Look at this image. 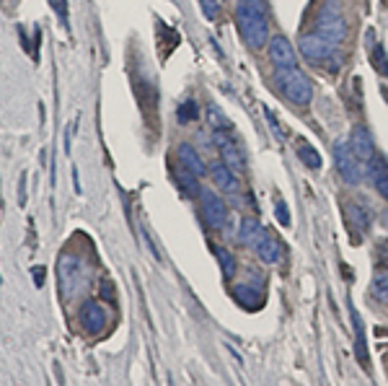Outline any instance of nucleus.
I'll use <instances>...</instances> for the list:
<instances>
[{
    "mask_svg": "<svg viewBox=\"0 0 388 386\" xmlns=\"http://www.w3.org/2000/svg\"><path fill=\"white\" fill-rule=\"evenodd\" d=\"M373 295L378 298V301H388V275H375Z\"/></svg>",
    "mask_w": 388,
    "mask_h": 386,
    "instance_id": "obj_21",
    "label": "nucleus"
},
{
    "mask_svg": "<svg viewBox=\"0 0 388 386\" xmlns=\"http://www.w3.org/2000/svg\"><path fill=\"white\" fill-rule=\"evenodd\" d=\"M251 246H254L256 257H259L264 265H277L280 257H283V244H280V239H277L275 234H269L267 228H259V234H256Z\"/></svg>",
    "mask_w": 388,
    "mask_h": 386,
    "instance_id": "obj_6",
    "label": "nucleus"
},
{
    "mask_svg": "<svg viewBox=\"0 0 388 386\" xmlns=\"http://www.w3.org/2000/svg\"><path fill=\"white\" fill-rule=\"evenodd\" d=\"M334 164H336V171L342 174V179L347 184L363 182V176H365V164L355 156V151H352V145L347 143V140H336Z\"/></svg>",
    "mask_w": 388,
    "mask_h": 386,
    "instance_id": "obj_4",
    "label": "nucleus"
},
{
    "mask_svg": "<svg viewBox=\"0 0 388 386\" xmlns=\"http://www.w3.org/2000/svg\"><path fill=\"white\" fill-rule=\"evenodd\" d=\"M192 176H194V174L189 171V169L179 174V187H184V192H187V195H197V192H200V184L194 182Z\"/></svg>",
    "mask_w": 388,
    "mask_h": 386,
    "instance_id": "obj_24",
    "label": "nucleus"
},
{
    "mask_svg": "<svg viewBox=\"0 0 388 386\" xmlns=\"http://www.w3.org/2000/svg\"><path fill=\"white\" fill-rule=\"evenodd\" d=\"M78 319H81L83 329L89 334H98L104 332V324H106V311L101 309L98 301H86L78 311Z\"/></svg>",
    "mask_w": 388,
    "mask_h": 386,
    "instance_id": "obj_9",
    "label": "nucleus"
},
{
    "mask_svg": "<svg viewBox=\"0 0 388 386\" xmlns=\"http://www.w3.org/2000/svg\"><path fill=\"white\" fill-rule=\"evenodd\" d=\"M176 153H179V161H181V166L189 169L194 176H202L205 171H207V166H205V161L200 159V153L194 151V145L189 143H181L179 148H176Z\"/></svg>",
    "mask_w": 388,
    "mask_h": 386,
    "instance_id": "obj_12",
    "label": "nucleus"
},
{
    "mask_svg": "<svg viewBox=\"0 0 388 386\" xmlns=\"http://www.w3.org/2000/svg\"><path fill=\"white\" fill-rule=\"evenodd\" d=\"M197 3H200L205 18H210V21H215L220 16V0H197Z\"/></svg>",
    "mask_w": 388,
    "mask_h": 386,
    "instance_id": "obj_22",
    "label": "nucleus"
},
{
    "mask_svg": "<svg viewBox=\"0 0 388 386\" xmlns=\"http://www.w3.org/2000/svg\"><path fill=\"white\" fill-rule=\"evenodd\" d=\"M298 156H300V161L308 164L311 169H321V156L314 151V145L311 143H303V140H300L298 143Z\"/></svg>",
    "mask_w": 388,
    "mask_h": 386,
    "instance_id": "obj_17",
    "label": "nucleus"
},
{
    "mask_svg": "<svg viewBox=\"0 0 388 386\" xmlns=\"http://www.w3.org/2000/svg\"><path fill=\"white\" fill-rule=\"evenodd\" d=\"M352 324H355V337H358V345H355V350H358V361L363 365H367L370 363V356H367L365 327H363V319H360V314L355 309H352Z\"/></svg>",
    "mask_w": 388,
    "mask_h": 386,
    "instance_id": "obj_15",
    "label": "nucleus"
},
{
    "mask_svg": "<svg viewBox=\"0 0 388 386\" xmlns=\"http://www.w3.org/2000/svg\"><path fill=\"white\" fill-rule=\"evenodd\" d=\"M350 145L352 151H355V156H358L363 164H370V161L375 159V148H373V137H370V132H367V127H363V125H358V127L352 130L350 135Z\"/></svg>",
    "mask_w": 388,
    "mask_h": 386,
    "instance_id": "obj_10",
    "label": "nucleus"
},
{
    "mask_svg": "<svg viewBox=\"0 0 388 386\" xmlns=\"http://www.w3.org/2000/svg\"><path fill=\"white\" fill-rule=\"evenodd\" d=\"M275 212H277V220H280L283 226H290V212H287V208H285L283 203H277Z\"/></svg>",
    "mask_w": 388,
    "mask_h": 386,
    "instance_id": "obj_26",
    "label": "nucleus"
},
{
    "mask_svg": "<svg viewBox=\"0 0 388 386\" xmlns=\"http://www.w3.org/2000/svg\"><path fill=\"white\" fill-rule=\"evenodd\" d=\"M259 223H256L254 218H244L241 220V228H239V239L244 244H249V246H251V244H254V239H256V234H259Z\"/></svg>",
    "mask_w": 388,
    "mask_h": 386,
    "instance_id": "obj_18",
    "label": "nucleus"
},
{
    "mask_svg": "<svg viewBox=\"0 0 388 386\" xmlns=\"http://www.w3.org/2000/svg\"><path fill=\"white\" fill-rule=\"evenodd\" d=\"M236 26H239V34L246 42V47L264 50L269 39V23L261 0H239L236 3Z\"/></svg>",
    "mask_w": 388,
    "mask_h": 386,
    "instance_id": "obj_1",
    "label": "nucleus"
},
{
    "mask_svg": "<svg viewBox=\"0 0 388 386\" xmlns=\"http://www.w3.org/2000/svg\"><path fill=\"white\" fill-rule=\"evenodd\" d=\"M210 114H212V117H210V122H212L215 127H225V125H228V120H225V114L217 112L215 106H210Z\"/></svg>",
    "mask_w": 388,
    "mask_h": 386,
    "instance_id": "obj_27",
    "label": "nucleus"
},
{
    "mask_svg": "<svg viewBox=\"0 0 388 386\" xmlns=\"http://www.w3.org/2000/svg\"><path fill=\"white\" fill-rule=\"evenodd\" d=\"M78 278V259L70 257V254H62L60 257V283H62V290L67 293V285Z\"/></svg>",
    "mask_w": 388,
    "mask_h": 386,
    "instance_id": "obj_16",
    "label": "nucleus"
},
{
    "mask_svg": "<svg viewBox=\"0 0 388 386\" xmlns=\"http://www.w3.org/2000/svg\"><path fill=\"white\" fill-rule=\"evenodd\" d=\"M277 86L285 93V98L295 106H308L314 101V84L303 70H298V65L295 68H277Z\"/></svg>",
    "mask_w": 388,
    "mask_h": 386,
    "instance_id": "obj_2",
    "label": "nucleus"
},
{
    "mask_svg": "<svg viewBox=\"0 0 388 386\" xmlns=\"http://www.w3.org/2000/svg\"><path fill=\"white\" fill-rule=\"evenodd\" d=\"M210 176H212V184H215L217 190H223L225 195H231V192H239V179L233 174V169L225 164V161H217L210 166Z\"/></svg>",
    "mask_w": 388,
    "mask_h": 386,
    "instance_id": "obj_11",
    "label": "nucleus"
},
{
    "mask_svg": "<svg viewBox=\"0 0 388 386\" xmlns=\"http://www.w3.org/2000/svg\"><path fill=\"white\" fill-rule=\"evenodd\" d=\"M367 169H370V176H373V187L381 192L383 200H388V164L375 156V159L367 164Z\"/></svg>",
    "mask_w": 388,
    "mask_h": 386,
    "instance_id": "obj_14",
    "label": "nucleus"
},
{
    "mask_svg": "<svg viewBox=\"0 0 388 386\" xmlns=\"http://www.w3.org/2000/svg\"><path fill=\"white\" fill-rule=\"evenodd\" d=\"M336 50H339V47L331 45L329 39L319 37L316 31L303 34V39H300V52L306 55L311 62H316V65H326L331 57H336Z\"/></svg>",
    "mask_w": 388,
    "mask_h": 386,
    "instance_id": "obj_5",
    "label": "nucleus"
},
{
    "mask_svg": "<svg viewBox=\"0 0 388 386\" xmlns=\"http://www.w3.org/2000/svg\"><path fill=\"white\" fill-rule=\"evenodd\" d=\"M373 65L381 70L383 76H388V65H386V60H383V47L381 45H373Z\"/></svg>",
    "mask_w": 388,
    "mask_h": 386,
    "instance_id": "obj_25",
    "label": "nucleus"
},
{
    "mask_svg": "<svg viewBox=\"0 0 388 386\" xmlns=\"http://www.w3.org/2000/svg\"><path fill=\"white\" fill-rule=\"evenodd\" d=\"M215 254H217V259H220L223 275L228 278V280H233V275H236V262H233L231 251H228V249H220V246H215Z\"/></svg>",
    "mask_w": 388,
    "mask_h": 386,
    "instance_id": "obj_19",
    "label": "nucleus"
},
{
    "mask_svg": "<svg viewBox=\"0 0 388 386\" xmlns=\"http://www.w3.org/2000/svg\"><path fill=\"white\" fill-rule=\"evenodd\" d=\"M197 117H200V109H197V104H194L192 98L179 106V120L181 122H192V120H197Z\"/></svg>",
    "mask_w": 388,
    "mask_h": 386,
    "instance_id": "obj_23",
    "label": "nucleus"
},
{
    "mask_svg": "<svg viewBox=\"0 0 388 386\" xmlns=\"http://www.w3.org/2000/svg\"><path fill=\"white\" fill-rule=\"evenodd\" d=\"M52 6H55V8H60V16H62V21L67 23V6H65V0H52Z\"/></svg>",
    "mask_w": 388,
    "mask_h": 386,
    "instance_id": "obj_28",
    "label": "nucleus"
},
{
    "mask_svg": "<svg viewBox=\"0 0 388 386\" xmlns=\"http://www.w3.org/2000/svg\"><path fill=\"white\" fill-rule=\"evenodd\" d=\"M383 3H388V0H383Z\"/></svg>",
    "mask_w": 388,
    "mask_h": 386,
    "instance_id": "obj_30",
    "label": "nucleus"
},
{
    "mask_svg": "<svg viewBox=\"0 0 388 386\" xmlns=\"http://www.w3.org/2000/svg\"><path fill=\"white\" fill-rule=\"evenodd\" d=\"M215 145L220 148V153H223V161L228 164L231 169H241L244 166V156H241L239 145L233 143L228 135H217L215 137Z\"/></svg>",
    "mask_w": 388,
    "mask_h": 386,
    "instance_id": "obj_13",
    "label": "nucleus"
},
{
    "mask_svg": "<svg viewBox=\"0 0 388 386\" xmlns=\"http://www.w3.org/2000/svg\"><path fill=\"white\" fill-rule=\"evenodd\" d=\"M347 215H350V220L358 228H367V226H370V218H367V212L363 210L360 205H355V203L347 205Z\"/></svg>",
    "mask_w": 388,
    "mask_h": 386,
    "instance_id": "obj_20",
    "label": "nucleus"
},
{
    "mask_svg": "<svg viewBox=\"0 0 388 386\" xmlns=\"http://www.w3.org/2000/svg\"><path fill=\"white\" fill-rule=\"evenodd\" d=\"M269 62L275 68H295V50H292L290 39L277 34V37L269 39Z\"/></svg>",
    "mask_w": 388,
    "mask_h": 386,
    "instance_id": "obj_7",
    "label": "nucleus"
},
{
    "mask_svg": "<svg viewBox=\"0 0 388 386\" xmlns=\"http://www.w3.org/2000/svg\"><path fill=\"white\" fill-rule=\"evenodd\" d=\"M202 215H205L210 228H223L225 220H228V208L217 195L202 192Z\"/></svg>",
    "mask_w": 388,
    "mask_h": 386,
    "instance_id": "obj_8",
    "label": "nucleus"
},
{
    "mask_svg": "<svg viewBox=\"0 0 388 386\" xmlns=\"http://www.w3.org/2000/svg\"><path fill=\"white\" fill-rule=\"evenodd\" d=\"M34 280H37V285H42V280H45V270H42V267L34 270Z\"/></svg>",
    "mask_w": 388,
    "mask_h": 386,
    "instance_id": "obj_29",
    "label": "nucleus"
},
{
    "mask_svg": "<svg viewBox=\"0 0 388 386\" xmlns=\"http://www.w3.org/2000/svg\"><path fill=\"white\" fill-rule=\"evenodd\" d=\"M316 34L329 39L331 45H342L344 34H347V23L342 16V3L339 0H324L321 11L316 16Z\"/></svg>",
    "mask_w": 388,
    "mask_h": 386,
    "instance_id": "obj_3",
    "label": "nucleus"
}]
</instances>
